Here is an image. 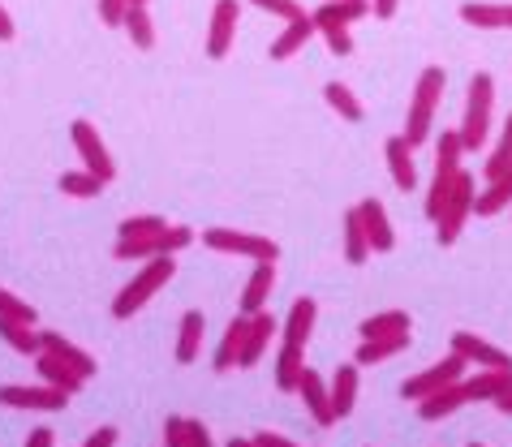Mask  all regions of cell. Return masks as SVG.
Returning a JSON list of instances; mask_svg holds the SVG:
<instances>
[{
  "label": "cell",
  "instance_id": "21",
  "mask_svg": "<svg viewBox=\"0 0 512 447\" xmlns=\"http://www.w3.org/2000/svg\"><path fill=\"white\" fill-rule=\"evenodd\" d=\"M461 18L478 31H512V5H487V0H465Z\"/></svg>",
  "mask_w": 512,
  "mask_h": 447
},
{
  "label": "cell",
  "instance_id": "23",
  "mask_svg": "<svg viewBox=\"0 0 512 447\" xmlns=\"http://www.w3.org/2000/svg\"><path fill=\"white\" fill-rule=\"evenodd\" d=\"M315 35H319V31H315V18L306 13V18L289 22V26H284V31L272 39V52H267V56H272V61H289V56H293V52H302Z\"/></svg>",
  "mask_w": 512,
  "mask_h": 447
},
{
  "label": "cell",
  "instance_id": "34",
  "mask_svg": "<svg viewBox=\"0 0 512 447\" xmlns=\"http://www.w3.org/2000/svg\"><path fill=\"white\" fill-rule=\"evenodd\" d=\"M306 370V353L302 349H289V344H280L276 353V387L280 392H297V379H302Z\"/></svg>",
  "mask_w": 512,
  "mask_h": 447
},
{
  "label": "cell",
  "instance_id": "35",
  "mask_svg": "<svg viewBox=\"0 0 512 447\" xmlns=\"http://www.w3.org/2000/svg\"><path fill=\"white\" fill-rule=\"evenodd\" d=\"M121 26H125V35H130V43H134L138 52H151L155 48V22H151L147 9H125Z\"/></svg>",
  "mask_w": 512,
  "mask_h": 447
},
{
  "label": "cell",
  "instance_id": "22",
  "mask_svg": "<svg viewBox=\"0 0 512 447\" xmlns=\"http://www.w3.org/2000/svg\"><path fill=\"white\" fill-rule=\"evenodd\" d=\"M246 331H250V314H237V319L224 327V340H220V349H216V366L220 374H229V370H237V362H241V349H246Z\"/></svg>",
  "mask_w": 512,
  "mask_h": 447
},
{
  "label": "cell",
  "instance_id": "17",
  "mask_svg": "<svg viewBox=\"0 0 512 447\" xmlns=\"http://www.w3.org/2000/svg\"><path fill=\"white\" fill-rule=\"evenodd\" d=\"M358 215H362V224H366V237H371V250L375 254L396 250V228L388 224V207H383L379 198H362Z\"/></svg>",
  "mask_w": 512,
  "mask_h": 447
},
{
  "label": "cell",
  "instance_id": "24",
  "mask_svg": "<svg viewBox=\"0 0 512 447\" xmlns=\"http://www.w3.org/2000/svg\"><path fill=\"white\" fill-rule=\"evenodd\" d=\"M203 336H207V319L203 310H186L181 314V331H177V362L190 366L198 353H203Z\"/></svg>",
  "mask_w": 512,
  "mask_h": 447
},
{
  "label": "cell",
  "instance_id": "49",
  "mask_svg": "<svg viewBox=\"0 0 512 447\" xmlns=\"http://www.w3.org/2000/svg\"><path fill=\"white\" fill-rule=\"evenodd\" d=\"M26 447H56V439H52V430H48V426H39V430H31V439H26Z\"/></svg>",
  "mask_w": 512,
  "mask_h": 447
},
{
  "label": "cell",
  "instance_id": "27",
  "mask_svg": "<svg viewBox=\"0 0 512 447\" xmlns=\"http://www.w3.org/2000/svg\"><path fill=\"white\" fill-rule=\"evenodd\" d=\"M409 314L405 310H383V314H371V319H362V340H392V336H409Z\"/></svg>",
  "mask_w": 512,
  "mask_h": 447
},
{
  "label": "cell",
  "instance_id": "46",
  "mask_svg": "<svg viewBox=\"0 0 512 447\" xmlns=\"http://www.w3.org/2000/svg\"><path fill=\"white\" fill-rule=\"evenodd\" d=\"M186 422H190V439H194V447H216V443H211V430H207L203 422H194V417H186Z\"/></svg>",
  "mask_w": 512,
  "mask_h": 447
},
{
  "label": "cell",
  "instance_id": "25",
  "mask_svg": "<svg viewBox=\"0 0 512 447\" xmlns=\"http://www.w3.org/2000/svg\"><path fill=\"white\" fill-rule=\"evenodd\" d=\"M327 392H332V413L336 422L340 417H349L353 405H358V366H340L332 374V383H327Z\"/></svg>",
  "mask_w": 512,
  "mask_h": 447
},
{
  "label": "cell",
  "instance_id": "29",
  "mask_svg": "<svg viewBox=\"0 0 512 447\" xmlns=\"http://www.w3.org/2000/svg\"><path fill=\"white\" fill-rule=\"evenodd\" d=\"M35 366H39V379L52 383V387H61V392H69V396H78L82 387H87V379H82L78 370H69L65 362H56L52 353H39V357H35Z\"/></svg>",
  "mask_w": 512,
  "mask_h": 447
},
{
  "label": "cell",
  "instance_id": "28",
  "mask_svg": "<svg viewBox=\"0 0 512 447\" xmlns=\"http://www.w3.org/2000/svg\"><path fill=\"white\" fill-rule=\"evenodd\" d=\"M461 405H469V396H465V387H461V383H452V387H444V392L426 396L422 405H418V417H422V422H444V417H448V413H457Z\"/></svg>",
  "mask_w": 512,
  "mask_h": 447
},
{
  "label": "cell",
  "instance_id": "31",
  "mask_svg": "<svg viewBox=\"0 0 512 447\" xmlns=\"http://www.w3.org/2000/svg\"><path fill=\"white\" fill-rule=\"evenodd\" d=\"M409 340H414V331L409 336H392V340H362V349L353 362L358 366H379V362H388V357H401L409 349Z\"/></svg>",
  "mask_w": 512,
  "mask_h": 447
},
{
  "label": "cell",
  "instance_id": "1",
  "mask_svg": "<svg viewBox=\"0 0 512 447\" xmlns=\"http://www.w3.org/2000/svg\"><path fill=\"white\" fill-rule=\"evenodd\" d=\"M444 86H448V74H444V65H426L422 69V78L414 86V95H409V121H405V142L409 147H422L426 138H431V121H435V108H439V99H444Z\"/></svg>",
  "mask_w": 512,
  "mask_h": 447
},
{
  "label": "cell",
  "instance_id": "42",
  "mask_svg": "<svg viewBox=\"0 0 512 447\" xmlns=\"http://www.w3.org/2000/svg\"><path fill=\"white\" fill-rule=\"evenodd\" d=\"M190 241H194V233H190L186 224H168L164 233H160V250L164 254H177V250H186Z\"/></svg>",
  "mask_w": 512,
  "mask_h": 447
},
{
  "label": "cell",
  "instance_id": "4",
  "mask_svg": "<svg viewBox=\"0 0 512 447\" xmlns=\"http://www.w3.org/2000/svg\"><path fill=\"white\" fill-rule=\"evenodd\" d=\"M491 112H495V78L491 74H474L469 78V95H465V117H461V147L465 155H474L491 134Z\"/></svg>",
  "mask_w": 512,
  "mask_h": 447
},
{
  "label": "cell",
  "instance_id": "7",
  "mask_svg": "<svg viewBox=\"0 0 512 447\" xmlns=\"http://www.w3.org/2000/svg\"><path fill=\"white\" fill-rule=\"evenodd\" d=\"M474 203H478V181H474V172H461L457 185H452V194H448V203H444V211H439V220H435L439 245H452L461 237L465 220L474 215Z\"/></svg>",
  "mask_w": 512,
  "mask_h": 447
},
{
  "label": "cell",
  "instance_id": "6",
  "mask_svg": "<svg viewBox=\"0 0 512 447\" xmlns=\"http://www.w3.org/2000/svg\"><path fill=\"white\" fill-rule=\"evenodd\" d=\"M203 245L216 254H233V258H254V263H276L280 258V245L272 237H259V233H237V228H207Z\"/></svg>",
  "mask_w": 512,
  "mask_h": 447
},
{
  "label": "cell",
  "instance_id": "47",
  "mask_svg": "<svg viewBox=\"0 0 512 447\" xmlns=\"http://www.w3.org/2000/svg\"><path fill=\"white\" fill-rule=\"evenodd\" d=\"M254 443H259V447H297L293 439H284V435H272V430H259V435H254Z\"/></svg>",
  "mask_w": 512,
  "mask_h": 447
},
{
  "label": "cell",
  "instance_id": "48",
  "mask_svg": "<svg viewBox=\"0 0 512 447\" xmlns=\"http://www.w3.org/2000/svg\"><path fill=\"white\" fill-rule=\"evenodd\" d=\"M371 9H375V18H396V9H401V0H371Z\"/></svg>",
  "mask_w": 512,
  "mask_h": 447
},
{
  "label": "cell",
  "instance_id": "9",
  "mask_svg": "<svg viewBox=\"0 0 512 447\" xmlns=\"http://www.w3.org/2000/svg\"><path fill=\"white\" fill-rule=\"evenodd\" d=\"M465 370H469V366L461 362V357L448 353V357H439L431 370H422V374H414V379H405V383H401V396H405V400H418V405H422L426 396H435V392H444V387L461 383Z\"/></svg>",
  "mask_w": 512,
  "mask_h": 447
},
{
  "label": "cell",
  "instance_id": "36",
  "mask_svg": "<svg viewBox=\"0 0 512 447\" xmlns=\"http://www.w3.org/2000/svg\"><path fill=\"white\" fill-rule=\"evenodd\" d=\"M61 194L65 198H99L104 194V181L95 177V172H87V168H78V172H61Z\"/></svg>",
  "mask_w": 512,
  "mask_h": 447
},
{
  "label": "cell",
  "instance_id": "51",
  "mask_svg": "<svg viewBox=\"0 0 512 447\" xmlns=\"http://www.w3.org/2000/svg\"><path fill=\"white\" fill-rule=\"evenodd\" d=\"M491 405H495V409H500V413H508V417H512V392H504V396H495V400H491Z\"/></svg>",
  "mask_w": 512,
  "mask_h": 447
},
{
  "label": "cell",
  "instance_id": "12",
  "mask_svg": "<svg viewBox=\"0 0 512 447\" xmlns=\"http://www.w3.org/2000/svg\"><path fill=\"white\" fill-rule=\"evenodd\" d=\"M237 18H241V5L237 0H216L211 9V31H207V56L211 61H224L237 39Z\"/></svg>",
  "mask_w": 512,
  "mask_h": 447
},
{
  "label": "cell",
  "instance_id": "52",
  "mask_svg": "<svg viewBox=\"0 0 512 447\" xmlns=\"http://www.w3.org/2000/svg\"><path fill=\"white\" fill-rule=\"evenodd\" d=\"M229 447H259L254 439H229Z\"/></svg>",
  "mask_w": 512,
  "mask_h": 447
},
{
  "label": "cell",
  "instance_id": "44",
  "mask_svg": "<svg viewBox=\"0 0 512 447\" xmlns=\"http://www.w3.org/2000/svg\"><path fill=\"white\" fill-rule=\"evenodd\" d=\"M125 9H130V0H99V22H104V26H121Z\"/></svg>",
  "mask_w": 512,
  "mask_h": 447
},
{
  "label": "cell",
  "instance_id": "16",
  "mask_svg": "<svg viewBox=\"0 0 512 447\" xmlns=\"http://www.w3.org/2000/svg\"><path fill=\"white\" fill-rule=\"evenodd\" d=\"M315 319H319V306L310 297H297L293 301V310H289V319L280 323V344H289V349H302L306 353V344H310V331H315Z\"/></svg>",
  "mask_w": 512,
  "mask_h": 447
},
{
  "label": "cell",
  "instance_id": "14",
  "mask_svg": "<svg viewBox=\"0 0 512 447\" xmlns=\"http://www.w3.org/2000/svg\"><path fill=\"white\" fill-rule=\"evenodd\" d=\"M383 160H388V172L396 181V190H418V164H414V147L405 142V134H392L383 142Z\"/></svg>",
  "mask_w": 512,
  "mask_h": 447
},
{
  "label": "cell",
  "instance_id": "41",
  "mask_svg": "<svg viewBox=\"0 0 512 447\" xmlns=\"http://www.w3.org/2000/svg\"><path fill=\"white\" fill-rule=\"evenodd\" d=\"M250 5H259L263 13H272V18H284V22L306 18V9L297 5V0H250Z\"/></svg>",
  "mask_w": 512,
  "mask_h": 447
},
{
  "label": "cell",
  "instance_id": "19",
  "mask_svg": "<svg viewBox=\"0 0 512 447\" xmlns=\"http://www.w3.org/2000/svg\"><path fill=\"white\" fill-rule=\"evenodd\" d=\"M469 405H478V400H495L512 392V370H478V374H465L461 379Z\"/></svg>",
  "mask_w": 512,
  "mask_h": 447
},
{
  "label": "cell",
  "instance_id": "18",
  "mask_svg": "<svg viewBox=\"0 0 512 447\" xmlns=\"http://www.w3.org/2000/svg\"><path fill=\"white\" fill-rule=\"evenodd\" d=\"M44 353H52L56 362H65L69 370H78L82 379H95V370H99V362L87 353V349H78L74 340H65L61 331H44Z\"/></svg>",
  "mask_w": 512,
  "mask_h": 447
},
{
  "label": "cell",
  "instance_id": "43",
  "mask_svg": "<svg viewBox=\"0 0 512 447\" xmlns=\"http://www.w3.org/2000/svg\"><path fill=\"white\" fill-rule=\"evenodd\" d=\"M164 447H194L186 417H168V422H164Z\"/></svg>",
  "mask_w": 512,
  "mask_h": 447
},
{
  "label": "cell",
  "instance_id": "37",
  "mask_svg": "<svg viewBox=\"0 0 512 447\" xmlns=\"http://www.w3.org/2000/svg\"><path fill=\"white\" fill-rule=\"evenodd\" d=\"M508 168H512V112H508V121H504V134H500V142H495V151H491L487 168H482V177H487V181H500Z\"/></svg>",
  "mask_w": 512,
  "mask_h": 447
},
{
  "label": "cell",
  "instance_id": "33",
  "mask_svg": "<svg viewBox=\"0 0 512 447\" xmlns=\"http://www.w3.org/2000/svg\"><path fill=\"white\" fill-rule=\"evenodd\" d=\"M323 99L340 121H362V99L353 95L345 82H323Z\"/></svg>",
  "mask_w": 512,
  "mask_h": 447
},
{
  "label": "cell",
  "instance_id": "13",
  "mask_svg": "<svg viewBox=\"0 0 512 447\" xmlns=\"http://www.w3.org/2000/svg\"><path fill=\"white\" fill-rule=\"evenodd\" d=\"M276 331H280V323H276V314L272 310H259V314H250V331H246V349H241V370H250V366H259L263 357H267V349H272V340H276Z\"/></svg>",
  "mask_w": 512,
  "mask_h": 447
},
{
  "label": "cell",
  "instance_id": "40",
  "mask_svg": "<svg viewBox=\"0 0 512 447\" xmlns=\"http://www.w3.org/2000/svg\"><path fill=\"white\" fill-rule=\"evenodd\" d=\"M168 220H160V215H130V220H121V233L117 241H130V237H155L164 233Z\"/></svg>",
  "mask_w": 512,
  "mask_h": 447
},
{
  "label": "cell",
  "instance_id": "45",
  "mask_svg": "<svg viewBox=\"0 0 512 447\" xmlns=\"http://www.w3.org/2000/svg\"><path fill=\"white\" fill-rule=\"evenodd\" d=\"M117 439H121V430H117V426H99L82 447H117Z\"/></svg>",
  "mask_w": 512,
  "mask_h": 447
},
{
  "label": "cell",
  "instance_id": "20",
  "mask_svg": "<svg viewBox=\"0 0 512 447\" xmlns=\"http://www.w3.org/2000/svg\"><path fill=\"white\" fill-rule=\"evenodd\" d=\"M276 288V263H254L250 280H246V293H241V314H259L267 310V297Z\"/></svg>",
  "mask_w": 512,
  "mask_h": 447
},
{
  "label": "cell",
  "instance_id": "26",
  "mask_svg": "<svg viewBox=\"0 0 512 447\" xmlns=\"http://www.w3.org/2000/svg\"><path fill=\"white\" fill-rule=\"evenodd\" d=\"M0 340H5L13 353H22V357H39V353H44V331H35L31 323L0 319Z\"/></svg>",
  "mask_w": 512,
  "mask_h": 447
},
{
  "label": "cell",
  "instance_id": "15",
  "mask_svg": "<svg viewBox=\"0 0 512 447\" xmlns=\"http://www.w3.org/2000/svg\"><path fill=\"white\" fill-rule=\"evenodd\" d=\"M297 396H302V405L306 413L315 417L319 426H332L336 422V413H332V392H327V383H323V374L319 370H302V379H297Z\"/></svg>",
  "mask_w": 512,
  "mask_h": 447
},
{
  "label": "cell",
  "instance_id": "50",
  "mask_svg": "<svg viewBox=\"0 0 512 447\" xmlns=\"http://www.w3.org/2000/svg\"><path fill=\"white\" fill-rule=\"evenodd\" d=\"M13 35H18V26H13V18H9V9L0 5V43H9Z\"/></svg>",
  "mask_w": 512,
  "mask_h": 447
},
{
  "label": "cell",
  "instance_id": "39",
  "mask_svg": "<svg viewBox=\"0 0 512 447\" xmlns=\"http://www.w3.org/2000/svg\"><path fill=\"white\" fill-rule=\"evenodd\" d=\"M160 233L155 237H130V241H117V250H112V258H160Z\"/></svg>",
  "mask_w": 512,
  "mask_h": 447
},
{
  "label": "cell",
  "instance_id": "3",
  "mask_svg": "<svg viewBox=\"0 0 512 447\" xmlns=\"http://www.w3.org/2000/svg\"><path fill=\"white\" fill-rule=\"evenodd\" d=\"M177 276V258L173 254H160V258H147V267L138 271V276L130 280L121 288L117 297H112V314H117V319H134V314L147 306V301L160 293V288L168 284Z\"/></svg>",
  "mask_w": 512,
  "mask_h": 447
},
{
  "label": "cell",
  "instance_id": "11",
  "mask_svg": "<svg viewBox=\"0 0 512 447\" xmlns=\"http://www.w3.org/2000/svg\"><path fill=\"white\" fill-rule=\"evenodd\" d=\"M452 353H457L465 366H478V370H512V357L500 344L482 340L474 331H457V336H452Z\"/></svg>",
  "mask_w": 512,
  "mask_h": 447
},
{
  "label": "cell",
  "instance_id": "2",
  "mask_svg": "<svg viewBox=\"0 0 512 447\" xmlns=\"http://www.w3.org/2000/svg\"><path fill=\"white\" fill-rule=\"evenodd\" d=\"M371 0H323V5L310 13L315 18V31L323 35V43L332 48L336 56H353V35L349 26L358 18H371Z\"/></svg>",
  "mask_w": 512,
  "mask_h": 447
},
{
  "label": "cell",
  "instance_id": "54",
  "mask_svg": "<svg viewBox=\"0 0 512 447\" xmlns=\"http://www.w3.org/2000/svg\"><path fill=\"white\" fill-rule=\"evenodd\" d=\"M469 447H482V443H469Z\"/></svg>",
  "mask_w": 512,
  "mask_h": 447
},
{
  "label": "cell",
  "instance_id": "32",
  "mask_svg": "<svg viewBox=\"0 0 512 447\" xmlns=\"http://www.w3.org/2000/svg\"><path fill=\"white\" fill-rule=\"evenodd\" d=\"M508 207H512V168L504 172L500 181H487V190H478L474 211H478V215H500V211H508Z\"/></svg>",
  "mask_w": 512,
  "mask_h": 447
},
{
  "label": "cell",
  "instance_id": "5",
  "mask_svg": "<svg viewBox=\"0 0 512 447\" xmlns=\"http://www.w3.org/2000/svg\"><path fill=\"white\" fill-rule=\"evenodd\" d=\"M461 155H465L461 134L457 129H444V138L435 142V177H431V190H426V215H431V220H439V211H444L452 185H457V177L465 172Z\"/></svg>",
  "mask_w": 512,
  "mask_h": 447
},
{
  "label": "cell",
  "instance_id": "10",
  "mask_svg": "<svg viewBox=\"0 0 512 447\" xmlns=\"http://www.w3.org/2000/svg\"><path fill=\"white\" fill-rule=\"evenodd\" d=\"M69 134H74V151L82 155V168L95 172V177L104 181V185L117 181V160L108 155V142L99 138V129H95L91 121H74V129H69Z\"/></svg>",
  "mask_w": 512,
  "mask_h": 447
},
{
  "label": "cell",
  "instance_id": "53",
  "mask_svg": "<svg viewBox=\"0 0 512 447\" xmlns=\"http://www.w3.org/2000/svg\"><path fill=\"white\" fill-rule=\"evenodd\" d=\"M130 9H147V0H130Z\"/></svg>",
  "mask_w": 512,
  "mask_h": 447
},
{
  "label": "cell",
  "instance_id": "38",
  "mask_svg": "<svg viewBox=\"0 0 512 447\" xmlns=\"http://www.w3.org/2000/svg\"><path fill=\"white\" fill-rule=\"evenodd\" d=\"M0 319H13V323H39V314H35V306L31 301H22L13 288H0Z\"/></svg>",
  "mask_w": 512,
  "mask_h": 447
},
{
  "label": "cell",
  "instance_id": "8",
  "mask_svg": "<svg viewBox=\"0 0 512 447\" xmlns=\"http://www.w3.org/2000/svg\"><path fill=\"white\" fill-rule=\"evenodd\" d=\"M69 392L52 383H5L0 387V405L5 409H35V413H61L69 405Z\"/></svg>",
  "mask_w": 512,
  "mask_h": 447
},
{
  "label": "cell",
  "instance_id": "30",
  "mask_svg": "<svg viewBox=\"0 0 512 447\" xmlns=\"http://www.w3.org/2000/svg\"><path fill=\"white\" fill-rule=\"evenodd\" d=\"M371 254H375V250H371V237H366L362 215H358V207H349V211H345V258H349L353 267H362Z\"/></svg>",
  "mask_w": 512,
  "mask_h": 447
}]
</instances>
